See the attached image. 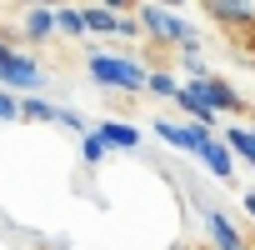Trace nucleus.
<instances>
[{"label": "nucleus", "instance_id": "f257e3e1", "mask_svg": "<svg viewBox=\"0 0 255 250\" xmlns=\"http://www.w3.org/2000/svg\"><path fill=\"white\" fill-rule=\"evenodd\" d=\"M85 75L105 90H125V95H140L150 80V65L135 55H105V50H85Z\"/></svg>", "mask_w": 255, "mask_h": 250}, {"label": "nucleus", "instance_id": "f03ea898", "mask_svg": "<svg viewBox=\"0 0 255 250\" xmlns=\"http://www.w3.org/2000/svg\"><path fill=\"white\" fill-rule=\"evenodd\" d=\"M140 15V25H145V35L155 40V45H180L195 25L180 15V10H170V5H160V0H145V5L135 10Z\"/></svg>", "mask_w": 255, "mask_h": 250}, {"label": "nucleus", "instance_id": "7ed1b4c3", "mask_svg": "<svg viewBox=\"0 0 255 250\" xmlns=\"http://www.w3.org/2000/svg\"><path fill=\"white\" fill-rule=\"evenodd\" d=\"M195 215H200V225H205L210 250H250L245 230H240V225H235V215H225L220 205H210V200H200V195H195Z\"/></svg>", "mask_w": 255, "mask_h": 250}, {"label": "nucleus", "instance_id": "20e7f679", "mask_svg": "<svg viewBox=\"0 0 255 250\" xmlns=\"http://www.w3.org/2000/svg\"><path fill=\"white\" fill-rule=\"evenodd\" d=\"M0 85L5 90H40L45 85V65L40 60H30V55H20L10 40H0Z\"/></svg>", "mask_w": 255, "mask_h": 250}, {"label": "nucleus", "instance_id": "39448f33", "mask_svg": "<svg viewBox=\"0 0 255 250\" xmlns=\"http://www.w3.org/2000/svg\"><path fill=\"white\" fill-rule=\"evenodd\" d=\"M210 135H215V130H210V125H200V120H185V125H175V120H165V115L155 120V140L170 145V150H180V155H200Z\"/></svg>", "mask_w": 255, "mask_h": 250}, {"label": "nucleus", "instance_id": "423d86ee", "mask_svg": "<svg viewBox=\"0 0 255 250\" xmlns=\"http://www.w3.org/2000/svg\"><path fill=\"white\" fill-rule=\"evenodd\" d=\"M200 5H205V15H210L215 25L255 35V0H200Z\"/></svg>", "mask_w": 255, "mask_h": 250}, {"label": "nucleus", "instance_id": "0eeeda50", "mask_svg": "<svg viewBox=\"0 0 255 250\" xmlns=\"http://www.w3.org/2000/svg\"><path fill=\"white\" fill-rule=\"evenodd\" d=\"M190 85H195V90L205 95V105H215V110H240V105H245V100H240V90H235L225 75H215V70H210V75H195Z\"/></svg>", "mask_w": 255, "mask_h": 250}, {"label": "nucleus", "instance_id": "6e6552de", "mask_svg": "<svg viewBox=\"0 0 255 250\" xmlns=\"http://www.w3.org/2000/svg\"><path fill=\"white\" fill-rule=\"evenodd\" d=\"M20 25H25L20 35H25L30 45H45V40H55V35H60V20H55V5H30Z\"/></svg>", "mask_w": 255, "mask_h": 250}, {"label": "nucleus", "instance_id": "1a4fd4ad", "mask_svg": "<svg viewBox=\"0 0 255 250\" xmlns=\"http://www.w3.org/2000/svg\"><path fill=\"white\" fill-rule=\"evenodd\" d=\"M195 160H200L215 180H230V175H235V150L225 145V135H210V140H205V150H200Z\"/></svg>", "mask_w": 255, "mask_h": 250}, {"label": "nucleus", "instance_id": "9d476101", "mask_svg": "<svg viewBox=\"0 0 255 250\" xmlns=\"http://www.w3.org/2000/svg\"><path fill=\"white\" fill-rule=\"evenodd\" d=\"M80 10H85V30H90V35H115V40H120V30H125V15H130V10H125V15H120V10H105V5H95V0H85Z\"/></svg>", "mask_w": 255, "mask_h": 250}, {"label": "nucleus", "instance_id": "9b49d317", "mask_svg": "<svg viewBox=\"0 0 255 250\" xmlns=\"http://www.w3.org/2000/svg\"><path fill=\"white\" fill-rule=\"evenodd\" d=\"M175 105L185 110V120H200V125H210V130H215V125H220V110H215V105H205V95H200V90H195L190 80L180 85V95H175Z\"/></svg>", "mask_w": 255, "mask_h": 250}, {"label": "nucleus", "instance_id": "f8f14e48", "mask_svg": "<svg viewBox=\"0 0 255 250\" xmlns=\"http://www.w3.org/2000/svg\"><path fill=\"white\" fill-rule=\"evenodd\" d=\"M95 130L110 140V150H125V155L140 150V130H135V125H125V120H100Z\"/></svg>", "mask_w": 255, "mask_h": 250}, {"label": "nucleus", "instance_id": "ddd939ff", "mask_svg": "<svg viewBox=\"0 0 255 250\" xmlns=\"http://www.w3.org/2000/svg\"><path fill=\"white\" fill-rule=\"evenodd\" d=\"M225 145L235 150V160H245V170H255V130H245V125H225Z\"/></svg>", "mask_w": 255, "mask_h": 250}, {"label": "nucleus", "instance_id": "4468645a", "mask_svg": "<svg viewBox=\"0 0 255 250\" xmlns=\"http://www.w3.org/2000/svg\"><path fill=\"white\" fill-rule=\"evenodd\" d=\"M55 115H60V105L45 100V95H35V90L20 100V120H45V125H55Z\"/></svg>", "mask_w": 255, "mask_h": 250}, {"label": "nucleus", "instance_id": "2eb2a0df", "mask_svg": "<svg viewBox=\"0 0 255 250\" xmlns=\"http://www.w3.org/2000/svg\"><path fill=\"white\" fill-rule=\"evenodd\" d=\"M55 20H60V35H70V40H85V35H90L80 5H55Z\"/></svg>", "mask_w": 255, "mask_h": 250}, {"label": "nucleus", "instance_id": "dca6fc26", "mask_svg": "<svg viewBox=\"0 0 255 250\" xmlns=\"http://www.w3.org/2000/svg\"><path fill=\"white\" fill-rule=\"evenodd\" d=\"M105 150H110V140L90 125V130L80 135V160H85V165H100V160H105Z\"/></svg>", "mask_w": 255, "mask_h": 250}, {"label": "nucleus", "instance_id": "f3484780", "mask_svg": "<svg viewBox=\"0 0 255 250\" xmlns=\"http://www.w3.org/2000/svg\"><path fill=\"white\" fill-rule=\"evenodd\" d=\"M145 90H150V95H160V100H175V95H180V80H175L170 70H150Z\"/></svg>", "mask_w": 255, "mask_h": 250}, {"label": "nucleus", "instance_id": "a211bd4d", "mask_svg": "<svg viewBox=\"0 0 255 250\" xmlns=\"http://www.w3.org/2000/svg\"><path fill=\"white\" fill-rule=\"evenodd\" d=\"M0 120H20V90H5V85H0Z\"/></svg>", "mask_w": 255, "mask_h": 250}, {"label": "nucleus", "instance_id": "6ab92c4d", "mask_svg": "<svg viewBox=\"0 0 255 250\" xmlns=\"http://www.w3.org/2000/svg\"><path fill=\"white\" fill-rule=\"evenodd\" d=\"M55 125H65V130H75V135H85L90 125H85V115L75 110V105H60V115H55Z\"/></svg>", "mask_w": 255, "mask_h": 250}, {"label": "nucleus", "instance_id": "aec40b11", "mask_svg": "<svg viewBox=\"0 0 255 250\" xmlns=\"http://www.w3.org/2000/svg\"><path fill=\"white\" fill-rule=\"evenodd\" d=\"M175 50H180V55H185V60H195V55H205V30H200V25H195V30H190V35H185V40H180V45H175Z\"/></svg>", "mask_w": 255, "mask_h": 250}, {"label": "nucleus", "instance_id": "412c9836", "mask_svg": "<svg viewBox=\"0 0 255 250\" xmlns=\"http://www.w3.org/2000/svg\"><path fill=\"white\" fill-rule=\"evenodd\" d=\"M95 5H105V10H120V15H125V10H135V0H95Z\"/></svg>", "mask_w": 255, "mask_h": 250}, {"label": "nucleus", "instance_id": "4be33fe9", "mask_svg": "<svg viewBox=\"0 0 255 250\" xmlns=\"http://www.w3.org/2000/svg\"><path fill=\"white\" fill-rule=\"evenodd\" d=\"M245 215L255 220V190H245Z\"/></svg>", "mask_w": 255, "mask_h": 250}, {"label": "nucleus", "instance_id": "5701e85b", "mask_svg": "<svg viewBox=\"0 0 255 250\" xmlns=\"http://www.w3.org/2000/svg\"><path fill=\"white\" fill-rule=\"evenodd\" d=\"M25 5H65V0H25Z\"/></svg>", "mask_w": 255, "mask_h": 250}, {"label": "nucleus", "instance_id": "b1692460", "mask_svg": "<svg viewBox=\"0 0 255 250\" xmlns=\"http://www.w3.org/2000/svg\"><path fill=\"white\" fill-rule=\"evenodd\" d=\"M160 5H170V10H180V5H190V0H160Z\"/></svg>", "mask_w": 255, "mask_h": 250}, {"label": "nucleus", "instance_id": "393cba45", "mask_svg": "<svg viewBox=\"0 0 255 250\" xmlns=\"http://www.w3.org/2000/svg\"><path fill=\"white\" fill-rule=\"evenodd\" d=\"M250 70H255V50H250Z\"/></svg>", "mask_w": 255, "mask_h": 250}, {"label": "nucleus", "instance_id": "a878e982", "mask_svg": "<svg viewBox=\"0 0 255 250\" xmlns=\"http://www.w3.org/2000/svg\"><path fill=\"white\" fill-rule=\"evenodd\" d=\"M0 40H10V35H5V30H0Z\"/></svg>", "mask_w": 255, "mask_h": 250}]
</instances>
